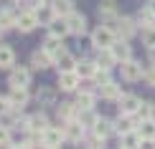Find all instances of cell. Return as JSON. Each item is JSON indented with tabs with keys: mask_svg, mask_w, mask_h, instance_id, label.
I'll return each mask as SVG.
<instances>
[{
	"mask_svg": "<svg viewBox=\"0 0 155 149\" xmlns=\"http://www.w3.org/2000/svg\"><path fill=\"white\" fill-rule=\"evenodd\" d=\"M120 149H125V147H120Z\"/></svg>",
	"mask_w": 155,
	"mask_h": 149,
	"instance_id": "obj_44",
	"label": "cell"
},
{
	"mask_svg": "<svg viewBox=\"0 0 155 149\" xmlns=\"http://www.w3.org/2000/svg\"><path fill=\"white\" fill-rule=\"evenodd\" d=\"M10 104L13 109H23L25 101H28V91H25V86H10Z\"/></svg>",
	"mask_w": 155,
	"mask_h": 149,
	"instance_id": "obj_19",
	"label": "cell"
},
{
	"mask_svg": "<svg viewBox=\"0 0 155 149\" xmlns=\"http://www.w3.org/2000/svg\"><path fill=\"white\" fill-rule=\"evenodd\" d=\"M97 63L94 61H81V63H76V73L81 76V79H94V73H97Z\"/></svg>",
	"mask_w": 155,
	"mask_h": 149,
	"instance_id": "obj_30",
	"label": "cell"
},
{
	"mask_svg": "<svg viewBox=\"0 0 155 149\" xmlns=\"http://www.w3.org/2000/svg\"><path fill=\"white\" fill-rule=\"evenodd\" d=\"M114 25H117V36L120 38H125V41H130V38L137 33V20L135 18H127V15H120L117 20H114Z\"/></svg>",
	"mask_w": 155,
	"mask_h": 149,
	"instance_id": "obj_3",
	"label": "cell"
},
{
	"mask_svg": "<svg viewBox=\"0 0 155 149\" xmlns=\"http://www.w3.org/2000/svg\"><path fill=\"white\" fill-rule=\"evenodd\" d=\"M117 30L112 28V25H99V28L92 33V46L97 51H102V48H112L114 46V41H117Z\"/></svg>",
	"mask_w": 155,
	"mask_h": 149,
	"instance_id": "obj_1",
	"label": "cell"
},
{
	"mask_svg": "<svg viewBox=\"0 0 155 149\" xmlns=\"http://www.w3.org/2000/svg\"><path fill=\"white\" fill-rule=\"evenodd\" d=\"M66 25H69V33L71 36H84L87 33V15L74 10L71 15H66Z\"/></svg>",
	"mask_w": 155,
	"mask_h": 149,
	"instance_id": "obj_5",
	"label": "cell"
},
{
	"mask_svg": "<svg viewBox=\"0 0 155 149\" xmlns=\"http://www.w3.org/2000/svg\"><path fill=\"white\" fill-rule=\"evenodd\" d=\"M104 141H107V139H102V137H97V134H94V137L89 139V149H99V147H104Z\"/></svg>",
	"mask_w": 155,
	"mask_h": 149,
	"instance_id": "obj_38",
	"label": "cell"
},
{
	"mask_svg": "<svg viewBox=\"0 0 155 149\" xmlns=\"http://www.w3.org/2000/svg\"><path fill=\"white\" fill-rule=\"evenodd\" d=\"M94 104H97V96L89 91V88H84V91L76 94V101H74L76 109H94Z\"/></svg>",
	"mask_w": 155,
	"mask_h": 149,
	"instance_id": "obj_22",
	"label": "cell"
},
{
	"mask_svg": "<svg viewBox=\"0 0 155 149\" xmlns=\"http://www.w3.org/2000/svg\"><path fill=\"white\" fill-rule=\"evenodd\" d=\"M76 58L71 56V53H66V51H64L61 56H56V66H59V73L61 71H76Z\"/></svg>",
	"mask_w": 155,
	"mask_h": 149,
	"instance_id": "obj_24",
	"label": "cell"
},
{
	"mask_svg": "<svg viewBox=\"0 0 155 149\" xmlns=\"http://www.w3.org/2000/svg\"><path fill=\"white\" fill-rule=\"evenodd\" d=\"M10 144V132L8 126H0V147H8Z\"/></svg>",
	"mask_w": 155,
	"mask_h": 149,
	"instance_id": "obj_37",
	"label": "cell"
},
{
	"mask_svg": "<svg viewBox=\"0 0 155 149\" xmlns=\"http://www.w3.org/2000/svg\"><path fill=\"white\" fill-rule=\"evenodd\" d=\"M76 121H79L81 126H87V129H94V124L99 121V116H97L94 109H79V111H76Z\"/></svg>",
	"mask_w": 155,
	"mask_h": 149,
	"instance_id": "obj_20",
	"label": "cell"
},
{
	"mask_svg": "<svg viewBox=\"0 0 155 149\" xmlns=\"http://www.w3.org/2000/svg\"><path fill=\"white\" fill-rule=\"evenodd\" d=\"M140 38H143V46L155 48V25H150V28H143V30H140Z\"/></svg>",
	"mask_w": 155,
	"mask_h": 149,
	"instance_id": "obj_33",
	"label": "cell"
},
{
	"mask_svg": "<svg viewBox=\"0 0 155 149\" xmlns=\"http://www.w3.org/2000/svg\"><path fill=\"white\" fill-rule=\"evenodd\" d=\"M66 139V134H64V126H48L46 132L41 134V141L43 147H61V141Z\"/></svg>",
	"mask_w": 155,
	"mask_h": 149,
	"instance_id": "obj_7",
	"label": "cell"
},
{
	"mask_svg": "<svg viewBox=\"0 0 155 149\" xmlns=\"http://www.w3.org/2000/svg\"><path fill=\"white\" fill-rule=\"evenodd\" d=\"M143 81H145V86L155 88V66H147V68H145V76H143Z\"/></svg>",
	"mask_w": 155,
	"mask_h": 149,
	"instance_id": "obj_35",
	"label": "cell"
},
{
	"mask_svg": "<svg viewBox=\"0 0 155 149\" xmlns=\"http://www.w3.org/2000/svg\"><path fill=\"white\" fill-rule=\"evenodd\" d=\"M43 51H46V53H51V56H61L64 53V38H59V36H51L48 33V38L46 41H43Z\"/></svg>",
	"mask_w": 155,
	"mask_h": 149,
	"instance_id": "obj_18",
	"label": "cell"
},
{
	"mask_svg": "<svg viewBox=\"0 0 155 149\" xmlns=\"http://www.w3.org/2000/svg\"><path fill=\"white\" fill-rule=\"evenodd\" d=\"M94 63H97L99 68H107V71H112L114 66H120V61L114 58L112 48H102V51H97V58H94Z\"/></svg>",
	"mask_w": 155,
	"mask_h": 149,
	"instance_id": "obj_11",
	"label": "cell"
},
{
	"mask_svg": "<svg viewBox=\"0 0 155 149\" xmlns=\"http://www.w3.org/2000/svg\"><path fill=\"white\" fill-rule=\"evenodd\" d=\"M13 149H33L31 144H18V147H13Z\"/></svg>",
	"mask_w": 155,
	"mask_h": 149,
	"instance_id": "obj_42",
	"label": "cell"
},
{
	"mask_svg": "<svg viewBox=\"0 0 155 149\" xmlns=\"http://www.w3.org/2000/svg\"><path fill=\"white\" fill-rule=\"evenodd\" d=\"M94 81H97V86H104V83H109L112 81V76H109V71L107 68H97V73H94Z\"/></svg>",
	"mask_w": 155,
	"mask_h": 149,
	"instance_id": "obj_34",
	"label": "cell"
},
{
	"mask_svg": "<svg viewBox=\"0 0 155 149\" xmlns=\"http://www.w3.org/2000/svg\"><path fill=\"white\" fill-rule=\"evenodd\" d=\"M112 124H114V132L122 137V134H127V132H135L140 121H135V116H132V114H120L117 119L112 121Z\"/></svg>",
	"mask_w": 155,
	"mask_h": 149,
	"instance_id": "obj_9",
	"label": "cell"
},
{
	"mask_svg": "<svg viewBox=\"0 0 155 149\" xmlns=\"http://www.w3.org/2000/svg\"><path fill=\"white\" fill-rule=\"evenodd\" d=\"M51 8H54V13L59 18H66L74 13V3L71 0H51Z\"/></svg>",
	"mask_w": 155,
	"mask_h": 149,
	"instance_id": "obj_26",
	"label": "cell"
},
{
	"mask_svg": "<svg viewBox=\"0 0 155 149\" xmlns=\"http://www.w3.org/2000/svg\"><path fill=\"white\" fill-rule=\"evenodd\" d=\"M81 83V76L76 71H61L59 73V88L61 91H76Z\"/></svg>",
	"mask_w": 155,
	"mask_h": 149,
	"instance_id": "obj_8",
	"label": "cell"
},
{
	"mask_svg": "<svg viewBox=\"0 0 155 149\" xmlns=\"http://www.w3.org/2000/svg\"><path fill=\"white\" fill-rule=\"evenodd\" d=\"M97 13H99L102 20H117L120 18V10H117V3H114V0H102Z\"/></svg>",
	"mask_w": 155,
	"mask_h": 149,
	"instance_id": "obj_14",
	"label": "cell"
},
{
	"mask_svg": "<svg viewBox=\"0 0 155 149\" xmlns=\"http://www.w3.org/2000/svg\"><path fill=\"white\" fill-rule=\"evenodd\" d=\"M112 53H114V58L122 63V61H130L132 58V46L125 41V38H117L114 41V46H112Z\"/></svg>",
	"mask_w": 155,
	"mask_h": 149,
	"instance_id": "obj_15",
	"label": "cell"
},
{
	"mask_svg": "<svg viewBox=\"0 0 155 149\" xmlns=\"http://www.w3.org/2000/svg\"><path fill=\"white\" fill-rule=\"evenodd\" d=\"M76 111H79V109H76L74 104H61V106L56 109V114H59V119H64V121H71L74 116H76Z\"/></svg>",
	"mask_w": 155,
	"mask_h": 149,
	"instance_id": "obj_32",
	"label": "cell"
},
{
	"mask_svg": "<svg viewBox=\"0 0 155 149\" xmlns=\"http://www.w3.org/2000/svg\"><path fill=\"white\" fill-rule=\"evenodd\" d=\"M137 134H140L143 139H155V119H140Z\"/></svg>",
	"mask_w": 155,
	"mask_h": 149,
	"instance_id": "obj_28",
	"label": "cell"
},
{
	"mask_svg": "<svg viewBox=\"0 0 155 149\" xmlns=\"http://www.w3.org/2000/svg\"><path fill=\"white\" fill-rule=\"evenodd\" d=\"M64 134H66V141L79 144V141L87 137V126H81L76 119H71V121H66V124H64Z\"/></svg>",
	"mask_w": 155,
	"mask_h": 149,
	"instance_id": "obj_6",
	"label": "cell"
},
{
	"mask_svg": "<svg viewBox=\"0 0 155 149\" xmlns=\"http://www.w3.org/2000/svg\"><path fill=\"white\" fill-rule=\"evenodd\" d=\"M43 149H59V147H43Z\"/></svg>",
	"mask_w": 155,
	"mask_h": 149,
	"instance_id": "obj_43",
	"label": "cell"
},
{
	"mask_svg": "<svg viewBox=\"0 0 155 149\" xmlns=\"http://www.w3.org/2000/svg\"><path fill=\"white\" fill-rule=\"evenodd\" d=\"M54 63H56V58L54 56H51V53H46V51H36V53L33 56H31V66H33L36 71H43V68H51V66H54Z\"/></svg>",
	"mask_w": 155,
	"mask_h": 149,
	"instance_id": "obj_13",
	"label": "cell"
},
{
	"mask_svg": "<svg viewBox=\"0 0 155 149\" xmlns=\"http://www.w3.org/2000/svg\"><path fill=\"white\" fill-rule=\"evenodd\" d=\"M120 147H125V149H140V147H143V137L137 134V129L122 134V137H120Z\"/></svg>",
	"mask_w": 155,
	"mask_h": 149,
	"instance_id": "obj_21",
	"label": "cell"
},
{
	"mask_svg": "<svg viewBox=\"0 0 155 149\" xmlns=\"http://www.w3.org/2000/svg\"><path fill=\"white\" fill-rule=\"evenodd\" d=\"M117 104H120V114H132V116H137L140 106H143V99H140L137 94H122V99H120Z\"/></svg>",
	"mask_w": 155,
	"mask_h": 149,
	"instance_id": "obj_4",
	"label": "cell"
},
{
	"mask_svg": "<svg viewBox=\"0 0 155 149\" xmlns=\"http://www.w3.org/2000/svg\"><path fill=\"white\" fill-rule=\"evenodd\" d=\"M99 94H102V99H107V101H120L125 91H122V86H120V83L109 81V83H104V86L99 88Z\"/></svg>",
	"mask_w": 155,
	"mask_h": 149,
	"instance_id": "obj_17",
	"label": "cell"
},
{
	"mask_svg": "<svg viewBox=\"0 0 155 149\" xmlns=\"http://www.w3.org/2000/svg\"><path fill=\"white\" fill-rule=\"evenodd\" d=\"M15 63V53L10 46H0V68H10Z\"/></svg>",
	"mask_w": 155,
	"mask_h": 149,
	"instance_id": "obj_31",
	"label": "cell"
},
{
	"mask_svg": "<svg viewBox=\"0 0 155 149\" xmlns=\"http://www.w3.org/2000/svg\"><path fill=\"white\" fill-rule=\"evenodd\" d=\"M112 132H114V124L107 121V119H102V116H99V121H97L94 129H92V134H97V137H102V139H107Z\"/></svg>",
	"mask_w": 155,
	"mask_h": 149,
	"instance_id": "obj_29",
	"label": "cell"
},
{
	"mask_svg": "<svg viewBox=\"0 0 155 149\" xmlns=\"http://www.w3.org/2000/svg\"><path fill=\"white\" fill-rule=\"evenodd\" d=\"M13 111V104L8 96H0V116H5V114H10Z\"/></svg>",
	"mask_w": 155,
	"mask_h": 149,
	"instance_id": "obj_36",
	"label": "cell"
},
{
	"mask_svg": "<svg viewBox=\"0 0 155 149\" xmlns=\"http://www.w3.org/2000/svg\"><path fill=\"white\" fill-rule=\"evenodd\" d=\"M135 20H137L140 28H150V25H155V13L147 8V5H143V8L137 10V18H135Z\"/></svg>",
	"mask_w": 155,
	"mask_h": 149,
	"instance_id": "obj_25",
	"label": "cell"
},
{
	"mask_svg": "<svg viewBox=\"0 0 155 149\" xmlns=\"http://www.w3.org/2000/svg\"><path fill=\"white\" fill-rule=\"evenodd\" d=\"M38 101H43V104H54V91H41V94H38Z\"/></svg>",
	"mask_w": 155,
	"mask_h": 149,
	"instance_id": "obj_39",
	"label": "cell"
},
{
	"mask_svg": "<svg viewBox=\"0 0 155 149\" xmlns=\"http://www.w3.org/2000/svg\"><path fill=\"white\" fill-rule=\"evenodd\" d=\"M120 76H122V81L135 83V81H140L145 76V68H143V63H140V61L130 58V61H122L120 63Z\"/></svg>",
	"mask_w": 155,
	"mask_h": 149,
	"instance_id": "obj_2",
	"label": "cell"
},
{
	"mask_svg": "<svg viewBox=\"0 0 155 149\" xmlns=\"http://www.w3.org/2000/svg\"><path fill=\"white\" fill-rule=\"evenodd\" d=\"M10 86H28L31 83V71L25 68V66H18V68H13L10 71V79H8Z\"/></svg>",
	"mask_w": 155,
	"mask_h": 149,
	"instance_id": "obj_16",
	"label": "cell"
},
{
	"mask_svg": "<svg viewBox=\"0 0 155 149\" xmlns=\"http://www.w3.org/2000/svg\"><path fill=\"white\" fill-rule=\"evenodd\" d=\"M36 15H38V23H43V25H48L54 18H59V15L54 13V8H51V3H41V5L36 8Z\"/></svg>",
	"mask_w": 155,
	"mask_h": 149,
	"instance_id": "obj_23",
	"label": "cell"
},
{
	"mask_svg": "<svg viewBox=\"0 0 155 149\" xmlns=\"http://www.w3.org/2000/svg\"><path fill=\"white\" fill-rule=\"evenodd\" d=\"M36 25H38V15H36V10H23L21 15H18L15 28L21 30V33H31Z\"/></svg>",
	"mask_w": 155,
	"mask_h": 149,
	"instance_id": "obj_10",
	"label": "cell"
},
{
	"mask_svg": "<svg viewBox=\"0 0 155 149\" xmlns=\"http://www.w3.org/2000/svg\"><path fill=\"white\" fill-rule=\"evenodd\" d=\"M145 5H147V8H150V10L155 13V0H145Z\"/></svg>",
	"mask_w": 155,
	"mask_h": 149,
	"instance_id": "obj_41",
	"label": "cell"
},
{
	"mask_svg": "<svg viewBox=\"0 0 155 149\" xmlns=\"http://www.w3.org/2000/svg\"><path fill=\"white\" fill-rule=\"evenodd\" d=\"M48 33H51V36H59V38L69 36V25H66V18H54V20L48 23Z\"/></svg>",
	"mask_w": 155,
	"mask_h": 149,
	"instance_id": "obj_27",
	"label": "cell"
},
{
	"mask_svg": "<svg viewBox=\"0 0 155 149\" xmlns=\"http://www.w3.org/2000/svg\"><path fill=\"white\" fill-rule=\"evenodd\" d=\"M48 119H46V114H33V116H28L25 119V129L28 132H33V134H43L48 129Z\"/></svg>",
	"mask_w": 155,
	"mask_h": 149,
	"instance_id": "obj_12",
	"label": "cell"
},
{
	"mask_svg": "<svg viewBox=\"0 0 155 149\" xmlns=\"http://www.w3.org/2000/svg\"><path fill=\"white\" fill-rule=\"evenodd\" d=\"M147 61H150V66H155V48H147Z\"/></svg>",
	"mask_w": 155,
	"mask_h": 149,
	"instance_id": "obj_40",
	"label": "cell"
}]
</instances>
